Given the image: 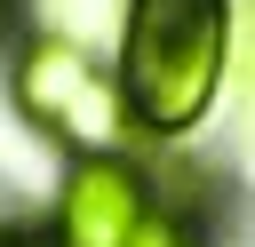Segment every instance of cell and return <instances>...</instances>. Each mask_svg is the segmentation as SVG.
Segmentation results:
<instances>
[{
	"instance_id": "1",
	"label": "cell",
	"mask_w": 255,
	"mask_h": 247,
	"mask_svg": "<svg viewBox=\"0 0 255 247\" xmlns=\"http://www.w3.org/2000/svg\"><path fill=\"white\" fill-rule=\"evenodd\" d=\"M112 80L135 135H191L231 80V0H120Z\"/></svg>"
},
{
	"instance_id": "7",
	"label": "cell",
	"mask_w": 255,
	"mask_h": 247,
	"mask_svg": "<svg viewBox=\"0 0 255 247\" xmlns=\"http://www.w3.org/2000/svg\"><path fill=\"white\" fill-rule=\"evenodd\" d=\"M8 8H16V0H0V32H8Z\"/></svg>"
},
{
	"instance_id": "3",
	"label": "cell",
	"mask_w": 255,
	"mask_h": 247,
	"mask_svg": "<svg viewBox=\"0 0 255 247\" xmlns=\"http://www.w3.org/2000/svg\"><path fill=\"white\" fill-rule=\"evenodd\" d=\"M151 175L128 159V151H96V159H72L64 191H56V223L48 239L56 247H135V231L151 223Z\"/></svg>"
},
{
	"instance_id": "5",
	"label": "cell",
	"mask_w": 255,
	"mask_h": 247,
	"mask_svg": "<svg viewBox=\"0 0 255 247\" xmlns=\"http://www.w3.org/2000/svg\"><path fill=\"white\" fill-rule=\"evenodd\" d=\"M231 80H239V96L255 104V8H247V24L231 32Z\"/></svg>"
},
{
	"instance_id": "2",
	"label": "cell",
	"mask_w": 255,
	"mask_h": 247,
	"mask_svg": "<svg viewBox=\"0 0 255 247\" xmlns=\"http://www.w3.org/2000/svg\"><path fill=\"white\" fill-rule=\"evenodd\" d=\"M8 96H16V112L48 135V143H64V151H80V159H96V151H128V104H120V80L104 72V56L88 48V40H72V32H24V48H16V64H8Z\"/></svg>"
},
{
	"instance_id": "6",
	"label": "cell",
	"mask_w": 255,
	"mask_h": 247,
	"mask_svg": "<svg viewBox=\"0 0 255 247\" xmlns=\"http://www.w3.org/2000/svg\"><path fill=\"white\" fill-rule=\"evenodd\" d=\"M0 247H56L48 231H0Z\"/></svg>"
},
{
	"instance_id": "4",
	"label": "cell",
	"mask_w": 255,
	"mask_h": 247,
	"mask_svg": "<svg viewBox=\"0 0 255 247\" xmlns=\"http://www.w3.org/2000/svg\"><path fill=\"white\" fill-rule=\"evenodd\" d=\"M135 247H207V239H199V223L183 207H151V223L135 231Z\"/></svg>"
}]
</instances>
